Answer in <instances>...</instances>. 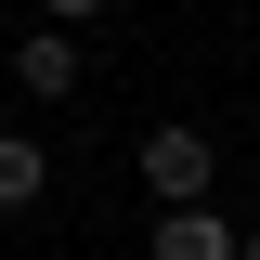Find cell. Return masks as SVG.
<instances>
[{"label":"cell","mask_w":260,"mask_h":260,"mask_svg":"<svg viewBox=\"0 0 260 260\" xmlns=\"http://www.w3.org/2000/svg\"><path fill=\"white\" fill-rule=\"evenodd\" d=\"M130 169H143L156 208H208V182H221V156H208V130H195V117H156L143 143H130Z\"/></svg>","instance_id":"1"},{"label":"cell","mask_w":260,"mask_h":260,"mask_svg":"<svg viewBox=\"0 0 260 260\" xmlns=\"http://www.w3.org/2000/svg\"><path fill=\"white\" fill-rule=\"evenodd\" d=\"M0 91L65 104V91H78V26H26V39H13V65H0Z\"/></svg>","instance_id":"2"},{"label":"cell","mask_w":260,"mask_h":260,"mask_svg":"<svg viewBox=\"0 0 260 260\" xmlns=\"http://www.w3.org/2000/svg\"><path fill=\"white\" fill-rule=\"evenodd\" d=\"M234 247H247L234 208H156V260H234Z\"/></svg>","instance_id":"3"},{"label":"cell","mask_w":260,"mask_h":260,"mask_svg":"<svg viewBox=\"0 0 260 260\" xmlns=\"http://www.w3.org/2000/svg\"><path fill=\"white\" fill-rule=\"evenodd\" d=\"M39 195H52V156L26 130H0V208H39Z\"/></svg>","instance_id":"4"},{"label":"cell","mask_w":260,"mask_h":260,"mask_svg":"<svg viewBox=\"0 0 260 260\" xmlns=\"http://www.w3.org/2000/svg\"><path fill=\"white\" fill-rule=\"evenodd\" d=\"M234 260H260V221H247V247H234Z\"/></svg>","instance_id":"5"}]
</instances>
